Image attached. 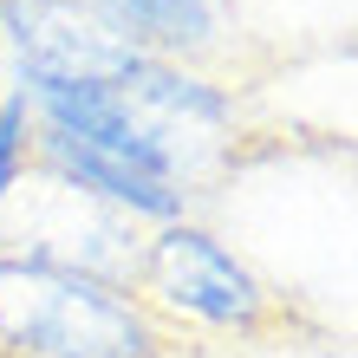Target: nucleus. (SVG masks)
Segmentation results:
<instances>
[{
	"instance_id": "1",
	"label": "nucleus",
	"mask_w": 358,
	"mask_h": 358,
	"mask_svg": "<svg viewBox=\"0 0 358 358\" xmlns=\"http://www.w3.org/2000/svg\"><path fill=\"white\" fill-rule=\"evenodd\" d=\"M170 332L131 287L39 248H0V358H163Z\"/></svg>"
},
{
	"instance_id": "2",
	"label": "nucleus",
	"mask_w": 358,
	"mask_h": 358,
	"mask_svg": "<svg viewBox=\"0 0 358 358\" xmlns=\"http://www.w3.org/2000/svg\"><path fill=\"white\" fill-rule=\"evenodd\" d=\"M131 293L157 320H182L196 332H222V339H255L273 320V293L248 255L228 235H215L208 222L182 215L143 235L137 267H131Z\"/></svg>"
},
{
	"instance_id": "3",
	"label": "nucleus",
	"mask_w": 358,
	"mask_h": 358,
	"mask_svg": "<svg viewBox=\"0 0 358 358\" xmlns=\"http://www.w3.org/2000/svg\"><path fill=\"white\" fill-rule=\"evenodd\" d=\"M143 46H131L92 0H0V92L124 85Z\"/></svg>"
},
{
	"instance_id": "4",
	"label": "nucleus",
	"mask_w": 358,
	"mask_h": 358,
	"mask_svg": "<svg viewBox=\"0 0 358 358\" xmlns=\"http://www.w3.org/2000/svg\"><path fill=\"white\" fill-rule=\"evenodd\" d=\"M33 170L52 189L104 208V215H124L131 228H143V222L163 228V222L196 215V196H189V189L163 182V176H143L124 157H104L92 143H72V137H52V131H33Z\"/></svg>"
},
{
	"instance_id": "5",
	"label": "nucleus",
	"mask_w": 358,
	"mask_h": 358,
	"mask_svg": "<svg viewBox=\"0 0 358 358\" xmlns=\"http://www.w3.org/2000/svg\"><path fill=\"white\" fill-rule=\"evenodd\" d=\"M131 46L202 66L235 39V0H92Z\"/></svg>"
},
{
	"instance_id": "6",
	"label": "nucleus",
	"mask_w": 358,
	"mask_h": 358,
	"mask_svg": "<svg viewBox=\"0 0 358 358\" xmlns=\"http://www.w3.org/2000/svg\"><path fill=\"white\" fill-rule=\"evenodd\" d=\"M0 163H33V111L20 92H0Z\"/></svg>"
},
{
	"instance_id": "7",
	"label": "nucleus",
	"mask_w": 358,
	"mask_h": 358,
	"mask_svg": "<svg viewBox=\"0 0 358 358\" xmlns=\"http://www.w3.org/2000/svg\"><path fill=\"white\" fill-rule=\"evenodd\" d=\"M27 170H33V163H0V208H7L20 189H27Z\"/></svg>"
}]
</instances>
